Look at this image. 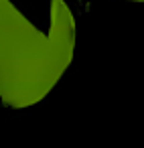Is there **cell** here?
<instances>
[{"instance_id":"6da1fadb","label":"cell","mask_w":144,"mask_h":148,"mask_svg":"<svg viewBox=\"0 0 144 148\" xmlns=\"http://www.w3.org/2000/svg\"><path fill=\"white\" fill-rule=\"evenodd\" d=\"M75 49V21L65 0L51 2V27L39 31L10 0H0V101L39 103L67 71Z\"/></svg>"},{"instance_id":"7a4b0ae2","label":"cell","mask_w":144,"mask_h":148,"mask_svg":"<svg viewBox=\"0 0 144 148\" xmlns=\"http://www.w3.org/2000/svg\"><path fill=\"white\" fill-rule=\"evenodd\" d=\"M134 2H144V0H134Z\"/></svg>"}]
</instances>
